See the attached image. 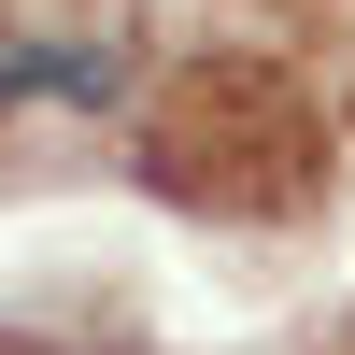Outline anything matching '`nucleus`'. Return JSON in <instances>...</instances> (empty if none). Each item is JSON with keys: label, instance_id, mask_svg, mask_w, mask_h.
Returning <instances> with one entry per match:
<instances>
[{"label": "nucleus", "instance_id": "nucleus-1", "mask_svg": "<svg viewBox=\"0 0 355 355\" xmlns=\"http://www.w3.org/2000/svg\"><path fill=\"white\" fill-rule=\"evenodd\" d=\"M128 171L142 199H171L199 227H299L327 199V100L256 43L171 57L128 114Z\"/></svg>", "mask_w": 355, "mask_h": 355}, {"label": "nucleus", "instance_id": "nucleus-2", "mask_svg": "<svg viewBox=\"0 0 355 355\" xmlns=\"http://www.w3.org/2000/svg\"><path fill=\"white\" fill-rule=\"evenodd\" d=\"M28 100L114 114V100H128V57H114V43H0V114H28Z\"/></svg>", "mask_w": 355, "mask_h": 355}, {"label": "nucleus", "instance_id": "nucleus-3", "mask_svg": "<svg viewBox=\"0 0 355 355\" xmlns=\"http://www.w3.org/2000/svg\"><path fill=\"white\" fill-rule=\"evenodd\" d=\"M327 355H355V313H341V327H327Z\"/></svg>", "mask_w": 355, "mask_h": 355}]
</instances>
